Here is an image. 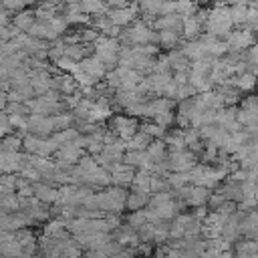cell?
Segmentation results:
<instances>
[{"mask_svg":"<svg viewBox=\"0 0 258 258\" xmlns=\"http://www.w3.org/2000/svg\"><path fill=\"white\" fill-rule=\"evenodd\" d=\"M240 109H246V111H256L258 113V95H246L240 99L238 103Z\"/></svg>","mask_w":258,"mask_h":258,"instance_id":"8d00e7d4","label":"cell"},{"mask_svg":"<svg viewBox=\"0 0 258 258\" xmlns=\"http://www.w3.org/2000/svg\"><path fill=\"white\" fill-rule=\"evenodd\" d=\"M125 113L127 115H131V117H145L147 119V101H135V103H131L127 109H125Z\"/></svg>","mask_w":258,"mask_h":258,"instance_id":"4dcf8cb0","label":"cell"},{"mask_svg":"<svg viewBox=\"0 0 258 258\" xmlns=\"http://www.w3.org/2000/svg\"><path fill=\"white\" fill-rule=\"evenodd\" d=\"M81 0H64V4H79Z\"/></svg>","mask_w":258,"mask_h":258,"instance_id":"f6af8a7d","label":"cell"},{"mask_svg":"<svg viewBox=\"0 0 258 258\" xmlns=\"http://www.w3.org/2000/svg\"><path fill=\"white\" fill-rule=\"evenodd\" d=\"M28 131L38 135V137H50L56 129H54V121H52V115H36V113H30L28 115Z\"/></svg>","mask_w":258,"mask_h":258,"instance_id":"5b68a950","label":"cell"},{"mask_svg":"<svg viewBox=\"0 0 258 258\" xmlns=\"http://www.w3.org/2000/svg\"><path fill=\"white\" fill-rule=\"evenodd\" d=\"M60 14L69 20V24L71 26H85V24H89V20H91V16L81 8V2L79 4H64L62 6V10H60Z\"/></svg>","mask_w":258,"mask_h":258,"instance_id":"52a82bcc","label":"cell"},{"mask_svg":"<svg viewBox=\"0 0 258 258\" xmlns=\"http://www.w3.org/2000/svg\"><path fill=\"white\" fill-rule=\"evenodd\" d=\"M139 129H141L143 133H147L151 139H163V137H165V133H167V127H163V125L155 123L153 119H149V121L141 123V125H139Z\"/></svg>","mask_w":258,"mask_h":258,"instance_id":"ffe728a7","label":"cell"},{"mask_svg":"<svg viewBox=\"0 0 258 258\" xmlns=\"http://www.w3.org/2000/svg\"><path fill=\"white\" fill-rule=\"evenodd\" d=\"M20 175H24L30 183H36V181H42V175H40V171L34 167V165H26L22 171H20Z\"/></svg>","mask_w":258,"mask_h":258,"instance_id":"74e56055","label":"cell"},{"mask_svg":"<svg viewBox=\"0 0 258 258\" xmlns=\"http://www.w3.org/2000/svg\"><path fill=\"white\" fill-rule=\"evenodd\" d=\"M153 121H155V123H159V125H163V127H167V129H169V127H173V125H175V109L159 113Z\"/></svg>","mask_w":258,"mask_h":258,"instance_id":"836d02e7","label":"cell"},{"mask_svg":"<svg viewBox=\"0 0 258 258\" xmlns=\"http://www.w3.org/2000/svg\"><path fill=\"white\" fill-rule=\"evenodd\" d=\"M258 40L256 32L246 28V26H240V28H234L228 38H226V44H228V50H238V52H246L254 42Z\"/></svg>","mask_w":258,"mask_h":258,"instance_id":"7a4b0ae2","label":"cell"},{"mask_svg":"<svg viewBox=\"0 0 258 258\" xmlns=\"http://www.w3.org/2000/svg\"><path fill=\"white\" fill-rule=\"evenodd\" d=\"M210 258H234V250H224V252H218Z\"/></svg>","mask_w":258,"mask_h":258,"instance_id":"b9f144b4","label":"cell"},{"mask_svg":"<svg viewBox=\"0 0 258 258\" xmlns=\"http://www.w3.org/2000/svg\"><path fill=\"white\" fill-rule=\"evenodd\" d=\"M179 48H181V52L189 58V60H198V58H202V56H206L208 54V50H206V46H204V42L200 40V38H194V40H181L179 42Z\"/></svg>","mask_w":258,"mask_h":258,"instance_id":"8fae6325","label":"cell"},{"mask_svg":"<svg viewBox=\"0 0 258 258\" xmlns=\"http://www.w3.org/2000/svg\"><path fill=\"white\" fill-rule=\"evenodd\" d=\"M196 95H198V89H196L191 83L177 85V101H181V99H189V97H196Z\"/></svg>","mask_w":258,"mask_h":258,"instance_id":"d590c367","label":"cell"},{"mask_svg":"<svg viewBox=\"0 0 258 258\" xmlns=\"http://www.w3.org/2000/svg\"><path fill=\"white\" fill-rule=\"evenodd\" d=\"M4 171V153L0 151V173Z\"/></svg>","mask_w":258,"mask_h":258,"instance_id":"ee69618b","label":"cell"},{"mask_svg":"<svg viewBox=\"0 0 258 258\" xmlns=\"http://www.w3.org/2000/svg\"><path fill=\"white\" fill-rule=\"evenodd\" d=\"M149 198H151V194H145V191H137V189H131V191H127L125 210H129V212H135V210H143V208H147V204H149Z\"/></svg>","mask_w":258,"mask_h":258,"instance_id":"4fadbf2b","label":"cell"},{"mask_svg":"<svg viewBox=\"0 0 258 258\" xmlns=\"http://www.w3.org/2000/svg\"><path fill=\"white\" fill-rule=\"evenodd\" d=\"M93 46H95V52H117V54H119V50H121V42H119V38L105 36V34H101L99 40H97Z\"/></svg>","mask_w":258,"mask_h":258,"instance_id":"ac0fdd59","label":"cell"},{"mask_svg":"<svg viewBox=\"0 0 258 258\" xmlns=\"http://www.w3.org/2000/svg\"><path fill=\"white\" fill-rule=\"evenodd\" d=\"M173 83H175V85L189 83V73H173Z\"/></svg>","mask_w":258,"mask_h":258,"instance_id":"ab89813d","label":"cell"},{"mask_svg":"<svg viewBox=\"0 0 258 258\" xmlns=\"http://www.w3.org/2000/svg\"><path fill=\"white\" fill-rule=\"evenodd\" d=\"M151 141H153V139H151L147 133H143V131L139 129L129 141H125V147H127V149H137V151H145Z\"/></svg>","mask_w":258,"mask_h":258,"instance_id":"44dd1931","label":"cell"},{"mask_svg":"<svg viewBox=\"0 0 258 258\" xmlns=\"http://www.w3.org/2000/svg\"><path fill=\"white\" fill-rule=\"evenodd\" d=\"M50 26H52V30H54L58 36H64V34L69 32V28H71L69 20H67L62 14H56V16L50 20Z\"/></svg>","mask_w":258,"mask_h":258,"instance_id":"f546056e","label":"cell"},{"mask_svg":"<svg viewBox=\"0 0 258 258\" xmlns=\"http://www.w3.org/2000/svg\"><path fill=\"white\" fill-rule=\"evenodd\" d=\"M230 14H232V22H234L236 28L244 26L246 18H248V4H234V6H230Z\"/></svg>","mask_w":258,"mask_h":258,"instance_id":"603a6c76","label":"cell"},{"mask_svg":"<svg viewBox=\"0 0 258 258\" xmlns=\"http://www.w3.org/2000/svg\"><path fill=\"white\" fill-rule=\"evenodd\" d=\"M145 153H147V157L153 161V163H157V161H165L167 159V143L163 141V139H153L149 145H147V149H145Z\"/></svg>","mask_w":258,"mask_h":258,"instance_id":"5bb4252c","label":"cell"},{"mask_svg":"<svg viewBox=\"0 0 258 258\" xmlns=\"http://www.w3.org/2000/svg\"><path fill=\"white\" fill-rule=\"evenodd\" d=\"M81 69L87 73V75H91L97 83H101L103 79H105V75H107V69H105V64L99 60V56L97 54H91V56H85L81 62Z\"/></svg>","mask_w":258,"mask_h":258,"instance_id":"9c48e42d","label":"cell"},{"mask_svg":"<svg viewBox=\"0 0 258 258\" xmlns=\"http://www.w3.org/2000/svg\"><path fill=\"white\" fill-rule=\"evenodd\" d=\"M10 133H14V127L10 123V115L4 109V111H0V137H6Z\"/></svg>","mask_w":258,"mask_h":258,"instance_id":"e575fe53","label":"cell"},{"mask_svg":"<svg viewBox=\"0 0 258 258\" xmlns=\"http://www.w3.org/2000/svg\"><path fill=\"white\" fill-rule=\"evenodd\" d=\"M234 22H232V14H230V6L222 4L220 0H216L210 8H208V18H206V26L204 32L218 36V38H228V34L234 30Z\"/></svg>","mask_w":258,"mask_h":258,"instance_id":"6da1fadb","label":"cell"},{"mask_svg":"<svg viewBox=\"0 0 258 258\" xmlns=\"http://www.w3.org/2000/svg\"><path fill=\"white\" fill-rule=\"evenodd\" d=\"M151 171L147 169H137L135 171V177L131 181V189H137V191H145V194H151Z\"/></svg>","mask_w":258,"mask_h":258,"instance_id":"e0dca14e","label":"cell"},{"mask_svg":"<svg viewBox=\"0 0 258 258\" xmlns=\"http://www.w3.org/2000/svg\"><path fill=\"white\" fill-rule=\"evenodd\" d=\"M81 8H83L89 16H93V14H103V12H107V10H109V4H107L105 0H81Z\"/></svg>","mask_w":258,"mask_h":258,"instance_id":"7402d4cb","label":"cell"},{"mask_svg":"<svg viewBox=\"0 0 258 258\" xmlns=\"http://www.w3.org/2000/svg\"><path fill=\"white\" fill-rule=\"evenodd\" d=\"M0 208H2V212H16V210H20V202H18L16 191L0 196Z\"/></svg>","mask_w":258,"mask_h":258,"instance_id":"83f0119b","label":"cell"},{"mask_svg":"<svg viewBox=\"0 0 258 258\" xmlns=\"http://www.w3.org/2000/svg\"><path fill=\"white\" fill-rule=\"evenodd\" d=\"M169 200H173V191L169 189V191H159V194H151V198H149V204H147V208H157V206H161V204H165V202H169Z\"/></svg>","mask_w":258,"mask_h":258,"instance_id":"d6a6232c","label":"cell"},{"mask_svg":"<svg viewBox=\"0 0 258 258\" xmlns=\"http://www.w3.org/2000/svg\"><path fill=\"white\" fill-rule=\"evenodd\" d=\"M256 155H258V149H256Z\"/></svg>","mask_w":258,"mask_h":258,"instance_id":"bcb514c9","label":"cell"},{"mask_svg":"<svg viewBox=\"0 0 258 258\" xmlns=\"http://www.w3.org/2000/svg\"><path fill=\"white\" fill-rule=\"evenodd\" d=\"M34 196L38 202L56 204L58 202V187H54L52 183H46V181H36L34 183Z\"/></svg>","mask_w":258,"mask_h":258,"instance_id":"30bf717a","label":"cell"},{"mask_svg":"<svg viewBox=\"0 0 258 258\" xmlns=\"http://www.w3.org/2000/svg\"><path fill=\"white\" fill-rule=\"evenodd\" d=\"M228 85L236 87L240 93H252L256 87H258V77L250 71H244V73H238L234 77H230Z\"/></svg>","mask_w":258,"mask_h":258,"instance_id":"ba28073f","label":"cell"},{"mask_svg":"<svg viewBox=\"0 0 258 258\" xmlns=\"http://www.w3.org/2000/svg\"><path fill=\"white\" fill-rule=\"evenodd\" d=\"M36 22V14H34V10L32 8H26V10H20V12H16V16L12 18V24L20 30V32H28L30 30V26Z\"/></svg>","mask_w":258,"mask_h":258,"instance_id":"9a60e30c","label":"cell"},{"mask_svg":"<svg viewBox=\"0 0 258 258\" xmlns=\"http://www.w3.org/2000/svg\"><path fill=\"white\" fill-rule=\"evenodd\" d=\"M222 4H228V6H234V4H248L250 0H220Z\"/></svg>","mask_w":258,"mask_h":258,"instance_id":"7bdbcfd3","label":"cell"},{"mask_svg":"<svg viewBox=\"0 0 258 258\" xmlns=\"http://www.w3.org/2000/svg\"><path fill=\"white\" fill-rule=\"evenodd\" d=\"M194 109H196V101H194V97H189V99H181V101H177V105H175V113H177V115H185V117H189V115L194 113Z\"/></svg>","mask_w":258,"mask_h":258,"instance_id":"1f68e13d","label":"cell"},{"mask_svg":"<svg viewBox=\"0 0 258 258\" xmlns=\"http://www.w3.org/2000/svg\"><path fill=\"white\" fill-rule=\"evenodd\" d=\"M196 163H198V155H196L194 151H189V149L169 151V153H167L169 171H189Z\"/></svg>","mask_w":258,"mask_h":258,"instance_id":"277c9868","label":"cell"},{"mask_svg":"<svg viewBox=\"0 0 258 258\" xmlns=\"http://www.w3.org/2000/svg\"><path fill=\"white\" fill-rule=\"evenodd\" d=\"M165 256L167 258H187L185 256V250H181V248H169V246H165Z\"/></svg>","mask_w":258,"mask_h":258,"instance_id":"f35d334b","label":"cell"},{"mask_svg":"<svg viewBox=\"0 0 258 258\" xmlns=\"http://www.w3.org/2000/svg\"><path fill=\"white\" fill-rule=\"evenodd\" d=\"M40 141H42V137H38L34 133H26L22 137V151H26L30 155H36L38 153V147H40Z\"/></svg>","mask_w":258,"mask_h":258,"instance_id":"484cf974","label":"cell"},{"mask_svg":"<svg viewBox=\"0 0 258 258\" xmlns=\"http://www.w3.org/2000/svg\"><path fill=\"white\" fill-rule=\"evenodd\" d=\"M8 105V93L4 89H0V111H4Z\"/></svg>","mask_w":258,"mask_h":258,"instance_id":"60d3db41","label":"cell"},{"mask_svg":"<svg viewBox=\"0 0 258 258\" xmlns=\"http://www.w3.org/2000/svg\"><path fill=\"white\" fill-rule=\"evenodd\" d=\"M0 151L2 153H16L22 151V135L10 133L6 137H0Z\"/></svg>","mask_w":258,"mask_h":258,"instance_id":"d6986e66","label":"cell"},{"mask_svg":"<svg viewBox=\"0 0 258 258\" xmlns=\"http://www.w3.org/2000/svg\"><path fill=\"white\" fill-rule=\"evenodd\" d=\"M135 167L123 163V161H115L113 169H111V185H121V187H131V181L135 177Z\"/></svg>","mask_w":258,"mask_h":258,"instance_id":"8992f818","label":"cell"},{"mask_svg":"<svg viewBox=\"0 0 258 258\" xmlns=\"http://www.w3.org/2000/svg\"><path fill=\"white\" fill-rule=\"evenodd\" d=\"M137 14H141L137 2H131V4H127V6H119V8H109V10H107L109 20H111L113 24L121 26V28H127L133 20H137Z\"/></svg>","mask_w":258,"mask_h":258,"instance_id":"3957f363","label":"cell"},{"mask_svg":"<svg viewBox=\"0 0 258 258\" xmlns=\"http://www.w3.org/2000/svg\"><path fill=\"white\" fill-rule=\"evenodd\" d=\"M77 34H79V40L83 44H95L99 40V36H101V32L97 28H93L91 24H85L83 28H77Z\"/></svg>","mask_w":258,"mask_h":258,"instance_id":"cb8c5ba5","label":"cell"},{"mask_svg":"<svg viewBox=\"0 0 258 258\" xmlns=\"http://www.w3.org/2000/svg\"><path fill=\"white\" fill-rule=\"evenodd\" d=\"M159 32V48H177L181 42V30H157Z\"/></svg>","mask_w":258,"mask_h":258,"instance_id":"2e32d148","label":"cell"},{"mask_svg":"<svg viewBox=\"0 0 258 258\" xmlns=\"http://www.w3.org/2000/svg\"><path fill=\"white\" fill-rule=\"evenodd\" d=\"M181 24H183V18L179 14H163L153 20L151 28L153 30H181Z\"/></svg>","mask_w":258,"mask_h":258,"instance_id":"7c38bea8","label":"cell"},{"mask_svg":"<svg viewBox=\"0 0 258 258\" xmlns=\"http://www.w3.org/2000/svg\"><path fill=\"white\" fill-rule=\"evenodd\" d=\"M127 224H129V226H133L135 230H139L143 224H147V210L143 208V210L129 212V216H127Z\"/></svg>","mask_w":258,"mask_h":258,"instance_id":"f1b7e54d","label":"cell"},{"mask_svg":"<svg viewBox=\"0 0 258 258\" xmlns=\"http://www.w3.org/2000/svg\"><path fill=\"white\" fill-rule=\"evenodd\" d=\"M36 0H0V6L6 8L8 12H20L26 10L28 6H32Z\"/></svg>","mask_w":258,"mask_h":258,"instance_id":"4316f807","label":"cell"},{"mask_svg":"<svg viewBox=\"0 0 258 258\" xmlns=\"http://www.w3.org/2000/svg\"><path fill=\"white\" fill-rule=\"evenodd\" d=\"M52 121H54V129H56V131L75 127V115H73L71 111H62V113H58V115H52Z\"/></svg>","mask_w":258,"mask_h":258,"instance_id":"d4e9b609","label":"cell"}]
</instances>
